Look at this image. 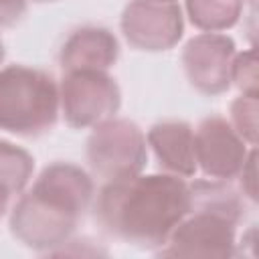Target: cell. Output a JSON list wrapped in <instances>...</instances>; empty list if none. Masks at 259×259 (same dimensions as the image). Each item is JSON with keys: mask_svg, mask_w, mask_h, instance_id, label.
<instances>
[{"mask_svg": "<svg viewBox=\"0 0 259 259\" xmlns=\"http://www.w3.org/2000/svg\"><path fill=\"white\" fill-rule=\"evenodd\" d=\"M99 227L138 249L158 251L190 208L188 182L180 176L136 174L103 182L93 196Z\"/></svg>", "mask_w": 259, "mask_h": 259, "instance_id": "cell-1", "label": "cell"}, {"mask_svg": "<svg viewBox=\"0 0 259 259\" xmlns=\"http://www.w3.org/2000/svg\"><path fill=\"white\" fill-rule=\"evenodd\" d=\"M10 198H12V196H10L6 190L0 188V219H2V217L6 214V210H8V206H10Z\"/></svg>", "mask_w": 259, "mask_h": 259, "instance_id": "cell-19", "label": "cell"}, {"mask_svg": "<svg viewBox=\"0 0 259 259\" xmlns=\"http://www.w3.org/2000/svg\"><path fill=\"white\" fill-rule=\"evenodd\" d=\"M235 40L223 32H200L186 40L180 63L186 81L202 95H221L231 87Z\"/></svg>", "mask_w": 259, "mask_h": 259, "instance_id": "cell-8", "label": "cell"}, {"mask_svg": "<svg viewBox=\"0 0 259 259\" xmlns=\"http://www.w3.org/2000/svg\"><path fill=\"white\" fill-rule=\"evenodd\" d=\"M95 196L93 178L73 162H53L10 208L12 237L36 253H55L75 233Z\"/></svg>", "mask_w": 259, "mask_h": 259, "instance_id": "cell-2", "label": "cell"}, {"mask_svg": "<svg viewBox=\"0 0 259 259\" xmlns=\"http://www.w3.org/2000/svg\"><path fill=\"white\" fill-rule=\"evenodd\" d=\"M241 0H186V14L192 26L202 32H223L233 28L243 14Z\"/></svg>", "mask_w": 259, "mask_h": 259, "instance_id": "cell-13", "label": "cell"}, {"mask_svg": "<svg viewBox=\"0 0 259 259\" xmlns=\"http://www.w3.org/2000/svg\"><path fill=\"white\" fill-rule=\"evenodd\" d=\"M85 156L91 172L103 182L136 176L148 164L146 134L136 121L113 115L91 127Z\"/></svg>", "mask_w": 259, "mask_h": 259, "instance_id": "cell-4", "label": "cell"}, {"mask_svg": "<svg viewBox=\"0 0 259 259\" xmlns=\"http://www.w3.org/2000/svg\"><path fill=\"white\" fill-rule=\"evenodd\" d=\"M160 2H178V0H160Z\"/></svg>", "mask_w": 259, "mask_h": 259, "instance_id": "cell-22", "label": "cell"}, {"mask_svg": "<svg viewBox=\"0 0 259 259\" xmlns=\"http://www.w3.org/2000/svg\"><path fill=\"white\" fill-rule=\"evenodd\" d=\"M119 28L127 45L144 53H162L178 45L184 34V16L178 2L130 0Z\"/></svg>", "mask_w": 259, "mask_h": 259, "instance_id": "cell-7", "label": "cell"}, {"mask_svg": "<svg viewBox=\"0 0 259 259\" xmlns=\"http://www.w3.org/2000/svg\"><path fill=\"white\" fill-rule=\"evenodd\" d=\"M32 154L8 140H0V188L10 196H18L32 180Z\"/></svg>", "mask_w": 259, "mask_h": 259, "instance_id": "cell-14", "label": "cell"}, {"mask_svg": "<svg viewBox=\"0 0 259 259\" xmlns=\"http://www.w3.org/2000/svg\"><path fill=\"white\" fill-rule=\"evenodd\" d=\"M121 107V89L107 71H69L59 81V109L73 130L93 127Z\"/></svg>", "mask_w": 259, "mask_h": 259, "instance_id": "cell-5", "label": "cell"}, {"mask_svg": "<svg viewBox=\"0 0 259 259\" xmlns=\"http://www.w3.org/2000/svg\"><path fill=\"white\" fill-rule=\"evenodd\" d=\"M32 2H36V4H45V2H55V0H32Z\"/></svg>", "mask_w": 259, "mask_h": 259, "instance_id": "cell-21", "label": "cell"}, {"mask_svg": "<svg viewBox=\"0 0 259 259\" xmlns=\"http://www.w3.org/2000/svg\"><path fill=\"white\" fill-rule=\"evenodd\" d=\"M251 148L253 146L233 130L227 117L206 115L194 127L196 166L208 178H237Z\"/></svg>", "mask_w": 259, "mask_h": 259, "instance_id": "cell-9", "label": "cell"}, {"mask_svg": "<svg viewBox=\"0 0 259 259\" xmlns=\"http://www.w3.org/2000/svg\"><path fill=\"white\" fill-rule=\"evenodd\" d=\"M237 227L239 223L229 217L192 208L154 253L160 257H235Z\"/></svg>", "mask_w": 259, "mask_h": 259, "instance_id": "cell-6", "label": "cell"}, {"mask_svg": "<svg viewBox=\"0 0 259 259\" xmlns=\"http://www.w3.org/2000/svg\"><path fill=\"white\" fill-rule=\"evenodd\" d=\"M190 190V208H202L210 212H219L237 223L245 217V196L243 192L231 184V180L221 178H196L188 182Z\"/></svg>", "mask_w": 259, "mask_h": 259, "instance_id": "cell-12", "label": "cell"}, {"mask_svg": "<svg viewBox=\"0 0 259 259\" xmlns=\"http://www.w3.org/2000/svg\"><path fill=\"white\" fill-rule=\"evenodd\" d=\"M28 0H0V26H14L26 14Z\"/></svg>", "mask_w": 259, "mask_h": 259, "instance_id": "cell-18", "label": "cell"}, {"mask_svg": "<svg viewBox=\"0 0 259 259\" xmlns=\"http://www.w3.org/2000/svg\"><path fill=\"white\" fill-rule=\"evenodd\" d=\"M146 144L158 166L174 176L192 178L198 170L194 156V130L184 119H162L150 125Z\"/></svg>", "mask_w": 259, "mask_h": 259, "instance_id": "cell-11", "label": "cell"}, {"mask_svg": "<svg viewBox=\"0 0 259 259\" xmlns=\"http://www.w3.org/2000/svg\"><path fill=\"white\" fill-rule=\"evenodd\" d=\"M239 178V190L243 192V196L249 202H257V148L253 146L249 150V156L241 168V172L237 174Z\"/></svg>", "mask_w": 259, "mask_h": 259, "instance_id": "cell-17", "label": "cell"}, {"mask_svg": "<svg viewBox=\"0 0 259 259\" xmlns=\"http://www.w3.org/2000/svg\"><path fill=\"white\" fill-rule=\"evenodd\" d=\"M257 53L255 49H247L243 53H235L231 63V85H235L241 95L259 97L257 87Z\"/></svg>", "mask_w": 259, "mask_h": 259, "instance_id": "cell-16", "label": "cell"}, {"mask_svg": "<svg viewBox=\"0 0 259 259\" xmlns=\"http://www.w3.org/2000/svg\"><path fill=\"white\" fill-rule=\"evenodd\" d=\"M241 2H245V0H241Z\"/></svg>", "mask_w": 259, "mask_h": 259, "instance_id": "cell-23", "label": "cell"}, {"mask_svg": "<svg viewBox=\"0 0 259 259\" xmlns=\"http://www.w3.org/2000/svg\"><path fill=\"white\" fill-rule=\"evenodd\" d=\"M257 115H259V97L239 95L229 105V123L249 146H257V134H259Z\"/></svg>", "mask_w": 259, "mask_h": 259, "instance_id": "cell-15", "label": "cell"}, {"mask_svg": "<svg viewBox=\"0 0 259 259\" xmlns=\"http://www.w3.org/2000/svg\"><path fill=\"white\" fill-rule=\"evenodd\" d=\"M4 55H6V51H4V42H2V38H0V63L4 61Z\"/></svg>", "mask_w": 259, "mask_h": 259, "instance_id": "cell-20", "label": "cell"}, {"mask_svg": "<svg viewBox=\"0 0 259 259\" xmlns=\"http://www.w3.org/2000/svg\"><path fill=\"white\" fill-rule=\"evenodd\" d=\"M59 83L38 67L6 65L0 69V132L40 138L59 119Z\"/></svg>", "mask_w": 259, "mask_h": 259, "instance_id": "cell-3", "label": "cell"}, {"mask_svg": "<svg viewBox=\"0 0 259 259\" xmlns=\"http://www.w3.org/2000/svg\"><path fill=\"white\" fill-rule=\"evenodd\" d=\"M119 57V42L105 26L85 24L75 28L59 51L63 73L69 71H109Z\"/></svg>", "mask_w": 259, "mask_h": 259, "instance_id": "cell-10", "label": "cell"}]
</instances>
